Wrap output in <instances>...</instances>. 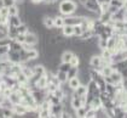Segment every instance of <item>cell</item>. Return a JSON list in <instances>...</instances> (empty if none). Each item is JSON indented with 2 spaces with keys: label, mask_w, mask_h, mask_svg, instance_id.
Instances as JSON below:
<instances>
[{
  "label": "cell",
  "mask_w": 127,
  "mask_h": 118,
  "mask_svg": "<svg viewBox=\"0 0 127 118\" xmlns=\"http://www.w3.org/2000/svg\"><path fill=\"white\" fill-rule=\"evenodd\" d=\"M78 4L75 0H59L58 1V11L62 16H70L74 15V12L78 7Z\"/></svg>",
  "instance_id": "1"
},
{
  "label": "cell",
  "mask_w": 127,
  "mask_h": 118,
  "mask_svg": "<svg viewBox=\"0 0 127 118\" xmlns=\"http://www.w3.org/2000/svg\"><path fill=\"white\" fill-rule=\"evenodd\" d=\"M24 43L26 44H29V45H33V46H38L39 44V34L34 30H28L26 33V39H24Z\"/></svg>",
  "instance_id": "2"
},
{
  "label": "cell",
  "mask_w": 127,
  "mask_h": 118,
  "mask_svg": "<svg viewBox=\"0 0 127 118\" xmlns=\"http://www.w3.org/2000/svg\"><path fill=\"white\" fill-rule=\"evenodd\" d=\"M82 5L87 10L92 11V12H97V13L100 15V7H99V4H98L96 0H84L82 1Z\"/></svg>",
  "instance_id": "3"
},
{
  "label": "cell",
  "mask_w": 127,
  "mask_h": 118,
  "mask_svg": "<svg viewBox=\"0 0 127 118\" xmlns=\"http://www.w3.org/2000/svg\"><path fill=\"white\" fill-rule=\"evenodd\" d=\"M12 110H13L16 117H23V116L28 112V108L26 107L24 105H22V104H16V105H13Z\"/></svg>",
  "instance_id": "4"
},
{
  "label": "cell",
  "mask_w": 127,
  "mask_h": 118,
  "mask_svg": "<svg viewBox=\"0 0 127 118\" xmlns=\"http://www.w3.org/2000/svg\"><path fill=\"white\" fill-rule=\"evenodd\" d=\"M7 60L10 61L11 63H21V56H20V51H15V50H10L7 52Z\"/></svg>",
  "instance_id": "5"
},
{
  "label": "cell",
  "mask_w": 127,
  "mask_h": 118,
  "mask_svg": "<svg viewBox=\"0 0 127 118\" xmlns=\"http://www.w3.org/2000/svg\"><path fill=\"white\" fill-rule=\"evenodd\" d=\"M61 33L63 34V37L70 39L71 37H74V26H71V24H64L61 28Z\"/></svg>",
  "instance_id": "6"
},
{
  "label": "cell",
  "mask_w": 127,
  "mask_h": 118,
  "mask_svg": "<svg viewBox=\"0 0 127 118\" xmlns=\"http://www.w3.org/2000/svg\"><path fill=\"white\" fill-rule=\"evenodd\" d=\"M41 23H42L44 28H46V29H49V30L55 28V26H53V17L50 16V15H44L42 16V20H41Z\"/></svg>",
  "instance_id": "7"
},
{
  "label": "cell",
  "mask_w": 127,
  "mask_h": 118,
  "mask_svg": "<svg viewBox=\"0 0 127 118\" xmlns=\"http://www.w3.org/2000/svg\"><path fill=\"white\" fill-rule=\"evenodd\" d=\"M75 52L74 51H71V50H63L62 52H61V55H59V57H61V62H69L71 57H73V55H74Z\"/></svg>",
  "instance_id": "8"
},
{
  "label": "cell",
  "mask_w": 127,
  "mask_h": 118,
  "mask_svg": "<svg viewBox=\"0 0 127 118\" xmlns=\"http://www.w3.org/2000/svg\"><path fill=\"white\" fill-rule=\"evenodd\" d=\"M47 84H49V79H47V76L45 74V76H41V77H40V78L36 80V83H35V87H36L38 89L44 90V89H46Z\"/></svg>",
  "instance_id": "9"
},
{
  "label": "cell",
  "mask_w": 127,
  "mask_h": 118,
  "mask_svg": "<svg viewBox=\"0 0 127 118\" xmlns=\"http://www.w3.org/2000/svg\"><path fill=\"white\" fill-rule=\"evenodd\" d=\"M86 94H87V85L86 84H80L78 88L73 91L71 96H82V95H86Z\"/></svg>",
  "instance_id": "10"
},
{
  "label": "cell",
  "mask_w": 127,
  "mask_h": 118,
  "mask_svg": "<svg viewBox=\"0 0 127 118\" xmlns=\"http://www.w3.org/2000/svg\"><path fill=\"white\" fill-rule=\"evenodd\" d=\"M64 24H65V22H64V16H62V15H57V16H55V17H53V26H55V28L61 29Z\"/></svg>",
  "instance_id": "11"
},
{
  "label": "cell",
  "mask_w": 127,
  "mask_h": 118,
  "mask_svg": "<svg viewBox=\"0 0 127 118\" xmlns=\"http://www.w3.org/2000/svg\"><path fill=\"white\" fill-rule=\"evenodd\" d=\"M21 23H22V18L20 17V15L9 16V26H12V27H18Z\"/></svg>",
  "instance_id": "12"
},
{
  "label": "cell",
  "mask_w": 127,
  "mask_h": 118,
  "mask_svg": "<svg viewBox=\"0 0 127 118\" xmlns=\"http://www.w3.org/2000/svg\"><path fill=\"white\" fill-rule=\"evenodd\" d=\"M16 82H17L20 85H27V84H28V82H29V79L27 78V77L22 73V71H21L20 73H17V74H16Z\"/></svg>",
  "instance_id": "13"
},
{
  "label": "cell",
  "mask_w": 127,
  "mask_h": 118,
  "mask_svg": "<svg viewBox=\"0 0 127 118\" xmlns=\"http://www.w3.org/2000/svg\"><path fill=\"white\" fill-rule=\"evenodd\" d=\"M67 84L69 85V88H70V89L75 90V89L78 88L81 83H80V80H79V78H78V76H76V77H74V78L68 79V80H67Z\"/></svg>",
  "instance_id": "14"
},
{
  "label": "cell",
  "mask_w": 127,
  "mask_h": 118,
  "mask_svg": "<svg viewBox=\"0 0 127 118\" xmlns=\"http://www.w3.org/2000/svg\"><path fill=\"white\" fill-rule=\"evenodd\" d=\"M9 100H10L13 105H16V104H21L22 98H21V95L18 94V91H12V94L9 96Z\"/></svg>",
  "instance_id": "15"
},
{
  "label": "cell",
  "mask_w": 127,
  "mask_h": 118,
  "mask_svg": "<svg viewBox=\"0 0 127 118\" xmlns=\"http://www.w3.org/2000/svg\"><path fill=\"white\" fill-rule=\"evenodd\" d=\"M55 76L57 77V79H58L61 83H65V82L68 80V78H67V72H63V71L57 69L56 73H55Z\"/></svg>",
  "instance_id": "16"
},
{
  "label": "cell",
  "mask_w": 127,
  "mask_h": 118,
  "mask_svg": "<svg viewBox=\"0 0 127 118\" xmlns=\"http://www.w3.org/2000/svg\"><path fill=\"white\" fill-rule=\"evenodd\" d=\"M80 62H81V60H80V56H79L78 54H74L71 60L69 61L70 66H73V67H79L80 66Z\"/></svg>",
  "instance_id": "17"
},
{
  "label": "cell",
  "mask_w": 127,
  "mask_h": 118,
  "mask_svg": "<svg viewBox=\"0 0 127 118\" xmlns=\"http://www.w3.org/2000/svg\"><path fill=\"white\" fill-rule=\"evenodd\" d=\"M78 73H79V67H70L69 68V71L67 72V78L68 79H71V78H74V77H76L78 76Z\"/></svg>",
  "instance_id": "18"
},
{
  "label": "cell",
  "mask_w": 127,
  "mask_h": 118,
  "mask_svg": "<svg viewBox=\"0 0 127 118\" xmlns=\"http://www.w3.org/2000/svg\"><path fill=\"white\" fill-rule=\"evenodd\" d=\"M86 110H87V106H81L75 110V117L79 118H85V113H86Z\"/></svg>",
  "instance_id": "19"
},
{
  "label": "cell",
  "mask_w": 127,
  "mask_h": 118,
  "mask_svg": "<svg viewBox=\"0 0 127 118\" xmlns=\"http://www.w3.org/2000/svg\"><path fill=\"white\" fill-rule=\"evenodd\" d=\"M111 73H113L111 65H109V66H104V67H102V69H100V74H102L103 77H109Z\"/></svg>",
  "instance_id": "20"
},
{
  "label": "cell",
  "mask_w": 127,
  "mask_h": 118,
  "mask_svg": "<svg viewBox=\"0 0 127 118\" xmlns=\"http://www.w3.org/2000/svg\"><path fill=\"white\" fill-rule=\"evenodd\" d=\"M20 13V6L13 4L9 6V16H15V15H18Z\"/></svg>",
  "instance_id": "21"
},
{
  "label": "cell",
  "mask_w": 127,
  "mask_h": 118,
  "mask_svg": "<svg viewBox=\"0 0 127 118\" xmlns=\"http://www.w3.org/2000/svg\"><path fill=\"white\" fill-rule=\"evenodd\" d=\"M28 30H29V26H28L26 22H22L20 26L17 27V32H18L20 34H26Z\"/></svg>",
  "instance_id": "22"
},
{
  "label": "cell",
  "mask_w": 127,
  "mask_h": 118,
  "mask_svg": "<svg viewBox=\"0 0 127 118\" xmlns=\"http://www.w3.org/2000/svg\"><path fill=\"white\" fill-rule=\"evenodd\" d=\"M111 55H113L111 51L109 49H107V48H105V49H102L99 51V56H100L102 59H111Z\"/></svg>",
  "instance_id": "23"
},
{
  "label": "cell",
  "mask_w": 127,
  "mask_h": 118,
  "mask_svg": "<svg viewBox=\"0 0 127 118\" xmlns=\"http://www.w3.org/2000/svg\"><path fill=\"white\" fill-rule=\"evenodd\" d=\"M9 48H10V50H15V51H20L21 49H22V44H20V43H17L16 40H11L10 44H9Z\"/></svg>",
  "instance_id": "24"
},
{
  "label": "cell",
  "mask_w": 127,
  "mask_h": 118,
  "mask_svg": "<svg viewBox=\"0 0 127 118\" xmlns=\"http://www.w3.org/2000/svg\"><path fill=\"white\" fill-rule=\"evenodd\" d=\"M70 67H71V66H70L69 62H59V65L57 66V69L63 71V72H68Z\"/></svg>",
  "instance_id": "25"
},
{
  "label": "cell",
  "mask_w": 127,
  "mask_h": 118,
  "mask_svg": "<svg viewBox=\"0 0 127 118\" xmlns=\"http://www.w3.org/2000/svg\"><path fill=\"white\" fill-rule=\"evenodd\" d=\"M9 51H10L9 45H0V57H4V56H6Z\"/></svg>",
  "instance_id": "26"
},
{
  "label": "cell",
  "mask_w": 127,
  "mask_h": 118,
  "mask_svg": "<svg viewBox=\"0 0 127 118\" xmlns=\"http://www.w3.org/2000/svg\"><path fill=\"white\" fill-rule=\"evenodd\" d=\"M82 32H84V30H82V27H81L80 24H75V26H74V37H78L79 38Z\"/></svg>",
  "instance_id": "27"
},
{
  "label": "cell",
  "mask_w": 127,
  "mask_h": 118,
  "mask_svg": "<svg viewBox=\"0 0 127 118\" xmlns=\"http://www.w3.org/2000/svg\"><path fill=\"white\" fill-rule=\"evenodd\" d=\"M24 39H26V34H20V33H18L13 40H16V41L20 43V44H23V43H24Z\"/></svg>",
  "instance_id": "28"
},
{
  "label": "cell",
  "mask_w": 127,
  "mask_h": 118,
  "mask_svg": "<svg viewBox=\"0 0 127 118\" xmlns=\"http://www.w3.org/2000/svg\"><path fill=\"white\" fill-rule=\"evenodd\" d=\"M0 15L1 16H5V17H9V7L7 6L0 7Z\"/></svg>",
  "instance_id": "29"
},
{
  "label": "cell",
  "mask_w": 127,
  "mask_h": 118,
  "mask_svg": "<svg viewBox=\"0 0 127 118\" xmlns=\"http://www.w3.org/2000/svg\"><path fill=\"white\" fill-rule=\"evenodd\" d=\"M110 5L116 6V7H119V9H121V7H122V2H121L120 0H110Z\"/></svg>",
  "instance_id": "30"
},
{
  "label": "cell",
  "mask_w": 127,
  "mask_h": 118,
  "mask_svg": "<svg viewBox=\"0 0 127 118\" xmlns=\"http://www.w3.org/2000/svg\"><path fill=\"white\" fill-rule=\"evenodd\" d=\"M1 94H2V95H4L5 98H9V96H10L11 94H12V89H11L10 87H9V88H6V89H5V90H4V91L1 93Z\"/></svg>",
  "instance_id": "31"
},
{
  "label": "cell",
  "mask_w": 127,
  "mask_h": 118,
  "mask_svg": "<svg viewBox=\"0 0 127 118\" xmlns=\"http://www.w3.org/2000/svg\"><path fill=\"white\" fill-rule=\"evenodd\" d=\"M2 1H4V6H7V7L15 4V0H2Z\"/></svg>",
  "instance_id": "32"
},
{
  "label": "cell",
  "mask_w": 127,
  "mask_h": 118,
  "mask_svg": "<svg viewBox=\"0 0 127 118\" xmlns=\"http://www.w3.org/2000/svg\"><path fill=\"white\" fill-rule=\"evenodd\" d=\"M124 21L127 22V10H125V12H124Z\"/></svg>",
  "instance_id": "33"
},
{
  "label": "cell",
  "mask_w": 127,
  "mask_h": 118,
  "mask_svg": "<svg viewBox=\"0 0 127 118\" xmlns=\"http://www.w3.org/2000/svg\"><path fill=\"white\" fill-rule=\"evenodd\" d=\"M120 1H121V2H125V1H126V0H120Z\"/></svg>",
  "instance_id": "34"
}]
</instances>
